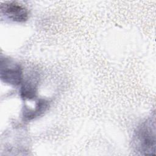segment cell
Instances as JSON below:
<instances>
[{
  "mask_svg": "<svg viewBox=\"0 0 156 156\" xmlns=\"http://www.w3.org/2000/svg\"><path fill=\"white\" fill-rule=\"evenodd\" d=\"M155 116L138 125L132 138V146L140 155L155 154Z\"/></svg>",
  "mask_w": 156,
  "mask_h": 156,
  "instance_id": "6da1fadb",
  "label": "cell"
},
{
  "mask_svg": "<svg viewBox=\"0 0 156 156\" xmlns=\"http://www.w3.org/2000/svg\"><path fill=\"white\" fill-rule=\"evenodd\" d=\"M0 77L1 80L10 85L18 86L23 81V71L21 66L7 57H1Z\"/></svg>",
  "mask_w": 156,
  "mask_h": 156,
  "instance_id": "7a4b0ae2",
  "label": "cell"
},
{
  "mask_svg": "<svg viewBox=\"0 0 156 156\" xmlns=\"http://www.w3.org/2000/svg\"><path fill=\"white\" fill-rule=\"evenodd\" d=\"M1 14L5 18L17 23H23L29 18V10L23 4L16 1H8L1 4Z\"/></svg>",
  "mask_w": 156,
  "mask_h": 156,
  "instance_id": "3957f363",
  "label": "cell"
},
{
  "mask_svg": "<svg viewBox=\"0 0 156 156\" xmlns=\"http://www.w3.org/2000/svg\"><path fill=\"white\" fill-rule=\"evenodd\" d=\"M37 89V82L35 79L28 78L21 83L20 96L23 99H32L36 96Z\"/></svg>",
  "mask_w": 156,
  "mask_h": 156,
  "instance_id": "277c9868",
  "label": "cell"
},
{
  "mask_svg": "<svg viewBox=\"0 0 156 156\" xmlns=\"http://www.w3.org/2000/svg\"><path fill=\"white\" fill-rule=\"evenodd\" d=\"M48 101L40 99L37 102L35 110L29 109L27 107L24 108L23 112V117L25 120H32L43 113L48 109Z\"/></svg>",
  "mask_w": 156,
  "mask_h": 156,
  "instance_id": "5b68a950",
  "label": "cell"
}]
</instances>
